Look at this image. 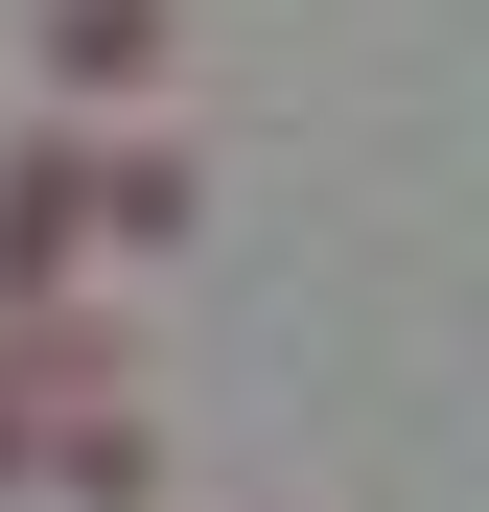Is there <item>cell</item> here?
I'll use <instances>...</instances> for the list:
<instances>
[{"label":"cell","mask_w":489,"mask_h":512,"mask_svg":"<svg viewBox=\"0 0 489 512\" xmlns=\"http://www.w3.org/2000/svg\"><path fill=\"white\" fill-rule=\"evenodd\" d=\"M47 70H70V94H117V70H163V0H47Z\"/></svg>","instance_id":"obj_1"}]
</instances>
